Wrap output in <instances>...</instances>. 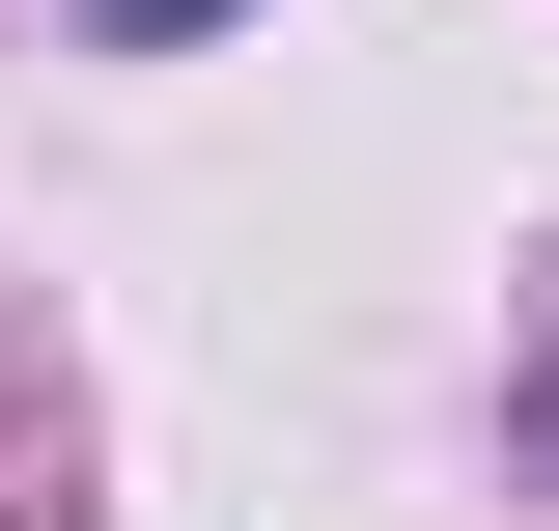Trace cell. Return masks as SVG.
<instances>
[{"mask_svg": "<svg viewBox=\"0 0 559 531\" xmlns=\"http://www.w3.org/2000/svg\"><path fill=\"white\" fill-rule=\"evenodd\" d=\"M84 28H140V57H168V28H224V0H84Z\"/></svg>", "mask_w": 559, "mask_h": 531, "instance_id": "cell-1", "label": "cell"}, {"mask_svg": "<svg viewBox=\"0 0 559 531\" xmlns=\"http://www.w3.org/2000/svg\"><path fill=\"white\" fill-rule=\"evenodd\" d=\"M532 448H559V392H532Z\"/></svg>", "mask_w": 559, "mask_h": 531, "instance_id": "cell-2", "label": "cell"}]
</instances>
